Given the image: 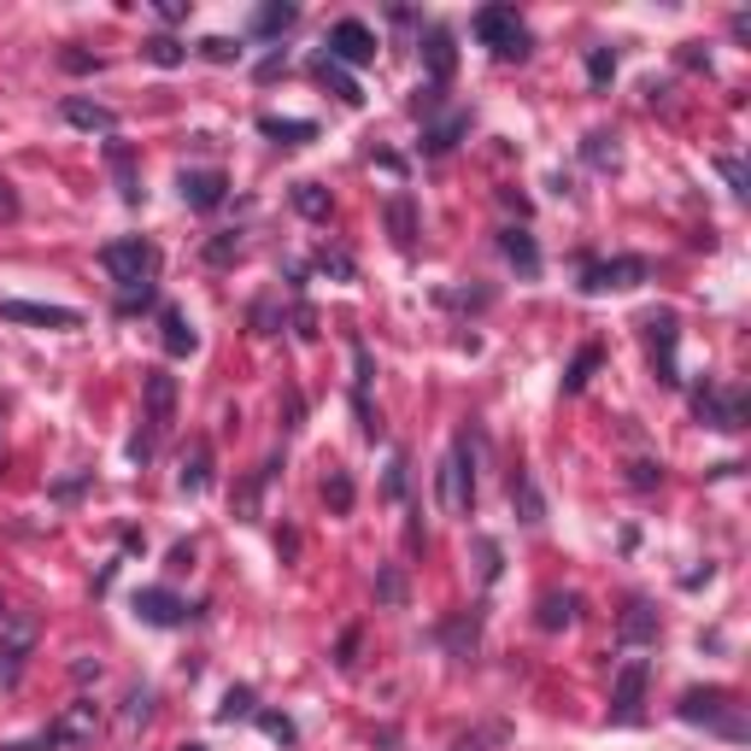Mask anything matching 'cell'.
<instances>
[{
    "instance_id": "obj_16",
    "label": "cell",
    "mask_w": 751,
    "mask_h": 751,
    "mask_svg": "<svg viewBox=\"0 0 751 751\" xmlns=\"http://www.w3.org/2000/svg\"><path fill=\"white\" fill-rule=\"evenodd\" d=\"M135 610H142V623H153V628H177L188 605L177 599V593H165V587H147L142 599H135Z\"/></svg>"
},
{
    "instance_id": "obj_12",
    "label": "cell",
    "mask_w": 751,
    "mask_h": 751,
    "mask_svg": "<svg viewBox=\"0 0 751 751\" xmlns=\"http://www.w3.org/2000/svg\"><path fill=\"white\" fill-rule=\"evenodd\" d=\"M177 417V382L165 370H147V440H159Z\"/></svg>"
},
{
    "instance_id": "obj_18",
    "label": "cell",
    "mask_w": 751,
    "mask_h": 751,
    "mask_svg": "<svg viewBox=\"0 0 751 751\" xmlns=\"http://www.w3.org/2000/svg\"><path fill=\"white\" fill-rule=\"evenodd\" d=\"M159 329H165V352H170V358H188V352H194V347H200V335H194V329H188V317L177 312V305H165V317H159Z\"/></svg>"
},
{
    "instance_id": "obj_19",
    "label": "cell",
    "mask_w": 751,
    "mask_h": 751,
    "mask_svg": "<svg viewBox=\"0 0 751 751\" xmlns=\"http://www.w3.org/2000/svg\"><path fill=\"white\" fill-rule=\"evenodd\" d=\"M206 482H212V447L194 440V452L182 458V493H206Z\"/></svg>"
},
{
    "instance_id": "obj_36",
    "label": "cell",
    "mask_w": 751,
    "mask_h": 751,
    "mask_svg": "<svg viewBox=\"0 0 751 751\" xmlns=\"http://www.w3.org/2000/svg\"><path fill=\"white\" fill-rule=\"evenodd\" d=\"M464 130H470V117H447V124H440V130L429 135V153H447V147H452Z\"/></svg>"
},
{
    "instance_id": "obj_3",
    "label": "cell",
    "mask_w": 751,
    "mask_h": 751,
    "mask_svg": "<svg viewBox=\"0 0 751 751\" xmlns=\"http://www.w3.org/2000/svg\"><path fill=\"white\" fill-rule=\"evenodd\" d=\"M440 505H447L452 517H464V511L475 505V452H470V440H458V447L447 452V464H440Z\"/></svg>"
},
{
    "instance_id": "obj_43",
    "label": "cell",
    "mask_w": 751,
    "mask_h": 751,
    "mask_svg": "<svg viewBox=\"0 0 751 751\" xmlns=\"http://www.w3.org/2000/svg\"><path fill=\"white\" fill-rule=\"evenodd\" d=\"M229 253H242V242H229V235H217V242H212V259H217V265H224V259H229Z\"/></svg>"
},
{
    "instance_id": "obj_37",
    "label": "cell",
    "mask_w": 751,
    "mask_h": 751,
    "mask_svg": "<svg viewBox=\"0 0 751 751\" xmlns=\"http://www.w3.org/2000/svg\"><path fill=\"white\" fill-rule=\"evenodd\" d=\"M200 54L217 59V65H229V59H242V47H235L229 36H206V42H200Z\"/></svg>"
},
{
    "instance_id": "obj_46",
    "label": "cell",
    "mask_w": 751,
    "mask_h": 751,
    "mask_svg": "<svg viewBox=\"0 0 751 751\" xmlns=\"http://www.w3.org/2000/svg\"><path fill=\"white\" fill-rule=\"evenodd\" d=\"M182 751H206V746H182Z\"/></svg>"
},
{
    "instance_id": "obj_2",
    "label": "cell",
    "mask_w": 751,
    "mask_h": 751,
    "mask_svg": "<svg viewBox=\"0 0 751 751\" xmlns=\"http://www.w3.org/2000/svg\"><path fill=\"white\" fill-rule=\"evenodd\" d=\"M475 36H482L500 59H523L528 54V24L517 19V7H482V12H475Z\"/></svg>"
},
{
    "instance_id": "obj_27",
    "label": "cell",
    "mask_w": 751,
    "mask_h": 751,
    "mask_svg": "<svg viewBox=\"0 0 751 751\" xmlns=\"http://www.w3.org/2000/svg\"><path fill=\"white\" fill-rule=\"evenodd\" d=\"M587 165H599V170H617V135H605V130H593L587 135Z\"/></svg>"
},
{
    "instance_id": "obj_47",
    "label": "cell",
    "mask_w": 751,
    "mask_h": 751,
    "mask_svg": "<svg viewBox=\"0 0 751 751\" xmlns=\"http://www.w3.org/2000/svg\"><path fill=\"white\" fill-rule=\"evenodd\" d=\"M0 610H7V605H0Z\"/></svg>"
},
{
    "instance_id": "obj_30",
    "label": "cell",
    "mask_w": 751,
    "mask_h": 751,
    "mask_svg": "<svg viewBox=\"0 0 751 751\" xmlns=\"http://www.w3.org/2000/svg\"><path fill=\"white\" fill-rule=\"evenodd\" d=\"M511 500L523 505V523H540V493H535L528 475H511Z\"/></svg>"
},
{
    "instance_id": "obj_44",
    "label": "cell",
    "mask_w": 751,
    "mask_h": 751,
    "mask_svg": "<svg viewBox=\"0 0 751 751\" xmlns=\"http://www.w3.org/2000/svg\"><path fill=\"white\" fill-rule=\"evenodd\" d=\"M658 475H663L658 464H635V487H652V482H658Z\"/></svg>"
},
{
    "instance_id": "obj_25",
    "label": "cell",
    "mask_w": 751,
    "mask_h": 751,
    "mask_svg": "<svg viewBox=\"0 0 751 751\" xmlns=\"http://www.w3.org/2000/svg\"><path fill=\"white\" fill-rule=\"evenodd\" d=\"M265 135H277V142H312L317 124H305V117H259Z\"/></svg>"
},
{
    "instance_id": "obj_33",
    "label": "cell",
    "mask_w": 751,
    "mask_h": 751,
    "mask_svg": "<svg viewBox=\"0 0 751 751\" xmlns=\"http://www.w3.org/2000/svg\"><path fill=\"white\" fill-rule=\"evenodd\" d=\"M587 77H593V89H605V82L617 77V59H610V47H593V54H587Z\"/></svg>"
},
{
    "instance_id": "obj_31",
    "label": "cell",
    "mask_w": 751,
    "mask_h": 751,
    "mask_svg": "<svg viewBox=\"0 0 751 751\" xmlns=\"http://www.w3.org/2000/svg\"><path fill=\"white\" fill-rule=\"evenodd\" d=\"M294 206H300L305 217H329V194H323L317 182H300V188H294Z\"/></svg>"
},
{
    "instance_id": "obj_45",
    "label": "cell",
    "mask_w": 751,
    "mask_h": 751,
    "mask_svg": "<svg viewBox=\"0 0 751 751\" xmlns=\"http://www.w3.org/2000/svg\"><path fill=\"white\" fill-rule=\"evenodd\" d=\"M7 751H54V740H47V733H36V740H19V746H7Z\"/></svg>"
},
{
    "instance_id": "obj_35",
    "label": "cell",
    "mask_w": 751,
    "mask_h": 751,
    "mask_svg": "<svg viewBox=\"0 0 751 751\" xmlns=\"http://www.w3.org/2000/svg\"><path fill=\"white\" fill-rule=\"evenodd\" d=\"M142 54H147L153 65H182V59H188V54H182V47H177V42H170V36H153V42L142 47Z\"/></svg>"
},
{
    "instance_id": "obj_32",
    "label": "cell",
    "mask_w": 751,
    "mask_h": 751,
    "mask_svg": "<svg viewBox=\"0 0 751 751\" xmlns=\"http://www.w3.org/2000/svg\"><path fill=\"white\" fill-rule=\"evenodd\" d=\"M217 716H224V722H242V716H253V687H229L224 705H217Z\"/></svg>"
},
{
    "instance_id": "obj_39",
    "label": "cell",
    "mask_w": 751,
    "mask_h": 751,
    "mask_svg": "<svg viewBox=\"0 0 751 751\" xmlns=\"http://www.w3.org/2000/svg\"><path fill=\"white\" fill-rule=\"evenodd\" d=\"M375 593H382L388 605H400V599H405V582H400V570H382V582H375Z\"/></svg>"
},
{
    "instance_id": "obj_42",
    "label": "cell",
    "mask_w": 751,
    "mask_h": 751,
    "mask_svg": "<svg viewBox=\"0 0 751 751\" xmlns=\"http://www.w3.org/2000/svg\"><path fill=\"white\" fill-rule=\"evenodd\" d=\"M722 177L733 182V194H746V165L740 159H722Z\"/></svg>"
},
{
    "instance_id": "obj_34",
    "label": "cell",
    "mask_w": 751,
    "mask_h": 751,
    "mask_svg": "<svg viewBox=\"0 0 751 751\" xmlns=\"http://www.w3.org/2000/svg\"><path fill=\"white\" fill-rule=\"evenodd\" d=\"M259 728L270 733V740H282V746H294V740H300V728L288 722V716H277V710H259Z\"/></svg>"
},
{
    "instance_id": "obj_9",
    "label": "cell",
    "mask_w": 751,
    "mask_h": 751,
    "mask_svg": "<svg viewBox=\"0 0 751 751\" xmlns=\"http://www.w3.org/2000/svg\"><path fill=\"white\" fill-rule=\"evenodd\" d=\"M0 317L7 323H36V329H77L71 305H36V300H0Z\"/></svg>"
},
{
    "instance_id": "obj_1",
    "label": "cell",
    "mask_w": 751,
    "mask_h": 751,
    "mask_svg": "<svg viewBox=\"0 0 751 751\" xmlns=\"http://www.w3.org/2000/svg\"><path fill=\"white\" fill-rule=\"evenodd\" d=\"M100 265L112 270V282H124V294H142L153 265H159V253H153V242H142V235H124V242L100 247Z\"/></svg>"
},
{
    "instance_id": "obj_41",
    "label": "cell",
    "mask_w": 751,
    "mask_h": 751,
    "mask_svg": "<svg viewBox=\"0 0 751 751\" xmlns=\"http://www.w3.org/2000/svg\"><path fill=\"white\" fill-rule=\"evenodd\" d=\"M19 217V194H12V182H0V224H12Z\"/></svg>"
},
{
    "instance_id": "obj_26",
    "label": "cell",
    "mask_w": 751,
    "mask_h": 751,
    "mask_svg": "<svg viewBox=\"0 0 751 751\" xmlns=\"http://www.w3.org/2000/svg\"><path fill=\"white\" fill-rule=\"evenodd\" d=\"M423 59H429L435 82H447V77H452V36H447V30H435V36H429V47H423Z\"/></svg>"
},
{
    "instance_id": "obj_11",
    "label": "cell",
    "mask_w": 751,
    "mask_h": 751,
    "mask_svg": "<svg viewBox=\"0 0 751 751\" xmlns=\"http://www.w3.org/2000/svg\"><path fill=\"white\" fill-rule=\"evenodd\" d=\"M30 640H36V628H30L24 617H12L7 635H0V687H19L24 658H30Z\"/></svg>"
},
{
    "instance_id": "obj_28",
    "label": "cell",
    "mask_w": 751,
    "mask_h": 751,
    "mask_svg": "<svg viewBox=\"0 0 751 751\" xmlns=\"http://www.w3.org/2000/svg\"><path fill=\"white\" fill-rule=\"evenodd\" d=\"M288 24H294V7H288V0H277V7H265L259 19H253V30H259V36H282Z\"/></svg>"
},
{
    "instance_id": "obj_22",
    "label": "cell",
    "mask_w": 751,
    "mask_h": 751,
    "mask_svg": "<svg viewBox=\"0 0 751 751\" xmlns=\"http://www.w3.org/2000/svg\"><path fill=\"white\" fill-rule=\"evenodd\" d=\"M107 159H112V170H117V194H124L130 206H135V200H142V182H135V159H130V147H124V142H112V147H107Z\"/></svg>"
},
{
    "instance_id": "obj_13",
    "label": "cell",
    "mask_w": 751,
    "mask_h": 751,
    "mask_svg": "<svg viewBox=\"0 0 751 751\" xmlns=\"http://www.w3.org/2000/svg\"><path fill=\"white\" fill-rule=\"evenodd\" d=\"M646 335H652V358H658V382H681L675 370V312H652L646 317Z\"/></svg>"
},
{
    "instance_id": "obj_15",
    "label": "cell",
    "mask_w": 751,
    "mask_h": 751,
    "mask_svg": "<svg viewBox=\"0 0 751 751\" xmlns=\"http://www.w3.org/2000/svg\"><path fill=\"white\" fill-rule=\"evenodd\" d=\"M182 200H188V206H194V212H212L217 206V200H224V170H182Z\"/></svg>"
},
{
    "instance_id": "obj_38",
    "label": "cell",
    "mask_w": 751,
    "mask_h": 751,
    "mask_svg": "<svg viewBox=\"0 0 751 751\" xmlns=\"http://www.w3.org/2000/svg\"><path fill=\"white\" fill-rule=\"evenodd\" d=\"M388 217H394V242L412 247V206H405V200H394V212H388Z\"/></svg>"
},
{
    "instance_id": "obj_21",
    "label": "cell",
    "mask_w": 751,
    "mask_h": 751,
    "mask_svg": "<svg viewBox=\"0 0 751 751\" xmlns=\"http://www.w3.org/2000/svg\"><path fill=\"white\" fill-rule=\"evenodd\" d=\"M535 623L546 628V635H552V628H570V623H575V593H546Z\"/></svg>"
},
{
    "instance_id": "obj_10",
    "label": "cell",
    "mask_w": 751,
    "mask_h": 751,
    "mask_svg": "<svg viewBox=\"0 0 751 751\" xmlns=\"http://www.w3.org/2000/svg\"><path fill=\"white\" fill-rule=\"evenodd\" d=\"M693 412H698V423H710V429H746V400L722 394V388H698Z\"/></svg>"
},
{
    "instance_id": "obj_7",
    "label": "cell",
    "mask_w": 751,
    "mask_h": 751,
    "mask_svg": "<svg viewBox=\"0 0 751 751\" xmlns=\"http://www.w3.org/2000/svg\"><path fill=\"white\" fill-rule=\"evenodd\" d=\"M646 259H635V253H623V259H605V265H587V277H582V288L587 294H610V288H640L646 282Z\"/></svg>"
},
{
    "instance_id": "obj_40",
    "label": "cell",
    "mask_w": 751,
    "mask_h": 751,
    "mask_svg": "<svg viewBox=\"0 0 751 751\" xmlns=\"http://www.w3.org/2000/svg\"><path fill=\"white\" fill-rule=\"evenodd\" d=\"M405 458H394V464H388V500H405Z\"/></svg>"
},
{
    "instance_id": "obj_24",
    "label": "cell",
    "mask_w": 751,
    "mask_h": 751,
    "mask_svg": "<svg viewBox=\"0 0 751 751\" xmlns=\"http://www.w3.org/2000/svg\"><path fill=\"white\" fill-rule=\"evenodd\" d=\"M317 77H323V89H329V94H340V100H347V107H358V100H365V94H358V82H352L347 71H340L335 59H317Z\"/></svg>"
},
{
    "instance_id": "obj_6",
    "label": "cell",
    "mask_w": 751,
    "mask_h": 751,
    "mask_svg": "<svg viewBox=\"0 0 751 751\" xmlns=\"http://www.w3.org/2000/svg\"><path fill=\"white\" fill-rule=\"evenodd\" d=\"M646 675H652V663H646V658H628L623 670H617V687H610V722H623V728H635V722H640Z\"/></svg>"
},
{
    "instance_id": "obj_29",
    "label": "cell",
    "mask_w": 751,
    "mask_h": 751,
    "mask_svg": "<svg viewBox=\"0 0 751 751\" xmlns=\"http://www.w3.org/2000/svg\"><path fill=\"white\" fill-rule=\"evenodd\" d=\"M593 365H599V347H582V352H575V365H570V375H563V388H570V394H582Z\"/></svg>"
},
{
    "instance_id": "obj_20",
    "label": "cell",
    "mask_w": 751,
    "mask_h": 751,
    "mask_svg": "<svg viewBox=\"0 0 751 751\" xmlns=\"http://www.w3.org/2000/svg\"><path fill=\"white\" fill-rule=\"evenodd\" d=\"M500 247H505V259L517 265L523 277H535V270H540V253H535V242H528V229H505Z\"/></svg>"
},
{
    "instance_id": "obj_5",
    "label": "cell",
    "mask_w": 751,
    "mask_h": 751,
    "mask_svg": "<svg viewBox=\"0 0 751 751\" xmlns=\"http://www.w3.org/2000/svg\"><path fill=\"white\" fill-rule=\"evenodd\" d=\"M681 716L728 733V740H746V716H740V705H728V693H687L681 698Z\"/></svg>"
},
{
    "instance_id": "obj_14",
    "label": "cell",
    "mask_w": 751,
    "mask_h": 751,
    "mask_svg": "<svg viewBox=\"0 0 751 751\" xmlns=\"http://www.w3.org/2000/svg\"><path fill=\"white\" fill-rule=\"evenodd\" d=\"M59 117H65V124H77V130H100V135L117 130V112L100 107V100H89V94H65L59 100Z\"/></svg>"
},
{
    "instance_id": "obj_8",
    "label": "cell",
    "mask_w": 751,
    "mask_h": 751,
    "mask_svg": "<svg viewBox=\"0 0 751 751\" xmlns=\"http://www.w3.org/2000/svg\"><path fill=\"white\" fill-rule=\"evenodd\" d=\"M329 59H335V65H370V59H375V36H370V24L340 19V24L329 30Z\"/></svg>"
},
{
    "instance_id": "obj_4",
    "label": "cell",
    "mask_w": 751,
    "mask_h": 751,
    "mask_svg": "<svg viewBox=\"0 0 751 751\" xmlns=\"http://www.w3.org/2000/svg\"><path fill=\"white\" fill-rule=\"evenodd\" d=\"M100 733V710L94 698H77V705H65L54 716V728H47V740H54V751H89Z\"/></svg>"
},
{
    "instance_id": "obj_17",
    "label": "cell",
    "mask_w": 751,
    "mask_h": 751,
    "mask_svg": "<svg viewBox=\"0 0 751 751\" xmlns=\"http://www.w3.org/2000/svg\"><path fill=\"white\" fill-rule=\"evenodd\" d=\"M617 640L623 646H646V640H658V610L646 605V599H635L623 610V623H617Z\"/></svg>"
},
{
    "instance_id": "obj_23",
    "label": "cell",
    "mask_w": 751,
    "mask_h": 751,
    "mask_svg": "<svg viewBox=\"0 0 751 751\" xmlns=\"http://www.w3.org/2000/svg\"><path fill=\"white\" fill-rule=\"evenodd\" d=\"M323 500H329V511H335V517H347V511H352V475L347 470H329V475H323Z\"/></svg>"
}]
</instances>
